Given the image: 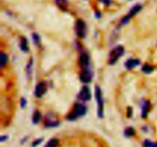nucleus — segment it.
<instances>
[{"mask_svg":"<svg viewBox=\"0 0 157 147\" xmlns=\"http://www.w3.org/2000/svg\"><path fill=\"white\" fill-rule=\"evenodd\" d=\"M95 96L98 102V114L100 117H102L104 114V100L101 88L98 86L95 87Z\"/></svg>","mask_w":157,"mask_h":147,"instance_id":"obj_1","label":"nucleus"},{"mask_svg":"<svg viewBox=\"0 0 157 147\" xmlns=\"http://www.w3.org/2000/svg\"><path fill=\"white\" fill-rule=\"evenodd\" d=\"M143 9L142 5H140V4L135 5L134 6H133V7L131 8V9H130V12H128V14H127L126 16H124V18L121 19V24H122V25L127 24V23L129 22V21L130 20V18H133V17L135 16V15H136L138 12H140L141 9Z\"/></svg>","mask_w":157,"mask_h":147,"instance_id":"obj_2","label":"nucleus"},{"mask_svg":"<svg viewBox=\"0 0 157 147\" xmlns=\"http://www.w3.org/2000/svg\"><path fill=\"white\" fill-rule=\"evenodd\" d=\"M86 113V108L83 104H76L75 106V108H74V112L71 114L68 115L67 116V119H71V120H73L75 119L76 118L79 117V116H83V115L85 114Z\"/></svg>","mask_w":157,"mask_h":147,"instance_id":"obj_3","label":"nucleus"},{"mask_svg":"<svg viewBox=\"0 0 157 147\" xmlns=\"http://www.w3.org/2000/svg\"><path fill=\"white\" fill-rule=\"evenodd\" d=\"M124 48L122 46H118L111 51L110 53V64H113L124 55Z\"/></svg>","mask_w":157,"mask_h":147,"instance_id":"obj_4","label":"nucleus"},{"mask_svg":"<svg viewBox=\"0 0 157 147\" xmlns=\"http://www.w3.org/2000/svg\"><path fill=\"white\" fill-rule=\"evenodd\" d=\"M75 31L80 38H84L87 33V27H86L85 22L83 20H78L75 24Z\"/></svg>","mask_w":157,"mask_h":147,"instance_id":"obj_5","label":"nucleus"},{"mask_svg":"<svg viewBox=\"0 0 157 147\" xmlns=\"http://www.w3.org/2000/svg\"><path fill=\"white\" fill-rule=\"evenodd\" d=\"M46 90H47V87L46 84L44 82H41L36 86L35 90V94L37 97H41L42 95L45 93Z\"/></svg>","mask_w":157,"mask_h":147,"instance_id":"obj_6","label":"nucleus"},{"mask_svg":"<svg viewBox=\"0 0 157 147\" xmlns=\"http://www.w3.org/2000/svg\"><path fill=\"white\" fill-rule=\"evenodd\" d=\"M79 99L82 100H88L90 99V90L87 87H82V89L80 91L79 95H78Z\"/></svg>","mask_w":157,"mask_h":147,"instance_id":"obj_7","label":"nucleus"},{"mask_svg":"<svg viewBox=\"0 0 157 147\" xmlns=\"http://www.w3.org/2000/svg\"><path fill=\"white\" fill-rule=\"evenodd\" d=\"M80 79L83 83H85V84L90 83L91 81V74L87 70H83L80 74Z\"/></svg>","mask_w":157,"mask_h":147,"instance_id":"obj_8","label":"nucleus"},{"mask_svg":"<svg viewBox=\"0 0 157 147\" xmlns=\"http://www.w3.org/2000/svg\"><path fill=\"white\" fill-rule=\"evenodd\" d=\"M140 64V61L137 59H129L125 63V66L127 69H132Z\"/></svg>","mask_w":157,"mask_h":147,"instance_id":"obj_9","label":"nucleus"},{"mask_svg":"<svg viewBox=\"0 0 157 147\" xmlns=\"http://www.w3.org/2000/svg\"><path fill=\"white\" fill-rule=\"evenodd\" d=\"M89 56L87 54L83 53L82 55H81V58H80V64L82 67H85L87 64H89Z\"/></svg>","mask_w":157,"mask_h":147,"instance_id":"obj_10","label":"nucleus"},{"mask_svg":"<svg viewBox=\"0 0 157 147\" xmlns=\"http://www.w3.org/2000/svg\"><path fill=\"white\" fill-rule=\"evenodd\" d=\"M55 3L57 6L62 10H65L67 8V3H68V0H55Z\"/></svg>","mask_w":157,"mask_h":147,"instance_id":"obj_11","label":"nucleus"},{"mask_svg":"<svg viewBox=\"0 0 157 147\" xmlns=\"http://www.w3.org/2000/svg\"><path fill=\"white\" fill-rule=\"evenodd\" d=\"M150 102L148 101H145L144 103V106H143V115H144V117H146L147 116L149 113V110H150Z\"/></svg>","mask_w":157,"mask_h":147,"instance_id":"obj_12","label":"nucleus"},{"mask_svg":"<svg viewBox=\"0 0 157 147\" xmlns=\"http://www.w3.org/2000/svg\"><path fill=\"white\" fill-rule=\"evenodd\" d=\"M58 144H59V141L58 139H52L48 142L44 147H57Z\"/></svg>","mask_w":157,"mask_h":147,"instance_id":"obj_13","label":"nucleus"},{"mask_svg":"<svg viewBox=\"0 0 157 147\" xmlns=\"http://www.w3.org/2000/svg\"><path fill=\"white\" fill-rule=\"evenodd\" d=\"M142 70H143V71L144 72V73L150 74V73H152V72H153V70H154V67H153V66L150 65V64H146L145 65H144V67H143Z\"/></svg>","mask_w":157,"mask_h":147,"instance_id":"obj_14","label":"nucleus"},{"mask_svg":"<svg viewBox=\"0 0 157 147\" xmlns=\"http://www.w3.org/2000/svg\"><path fill=\"white\" fill-rule=\"evenodd\" d=\"M7 59H8V57L6 54L4 53H1V67H3L5 66V64H6L7 62Z\"/></svg>","mask_w":157,"mask_h":147,"instance_id":"obj_15","label":"nucleus"},{"mask_svg":"<svg viewBox=\"0 0 157 147\" xmlns=\"http://www.w3.org/2000/svg\"><path fill=\"white\" fill-rule=\"evenodd\" d=\"M144 145L145 147H157V142H152V141L147 139L144 142Z\"/></svg>","mask_w":157,"mask_h":147,"instance_id":"obj_16","label":"nucleus"},{"mask_svg":"<svg viewBox=\"0 0 157 147\" xmlns=\"http://www.w3.org/2000/svg\"><path fill=\"white\" fill-rule=\"evenodd\" d=\"M40 119H41V113H40L38 111H36L35 113H34V116H33L34 123H38V121L40 120Z\"/></svg>","mask_w":157,"mask_h":147,"instance_id":"obj_17","label":"nucleus"},{"mask_svg":"<svg viewBox=\"0 0 157 147\" xmlns=\"http://www.w3.org/2000/svg\"><path fill=\"white\" fill-rule=\"evenodd\" d=\"M21 49H23V50L25 51H28V44H27V41H26V40L25 39V38H23V41H21Z\"/></svg>","mask_w":157,"mask_h":147,"instance_id":"obj_18","label":"nucleus"},{"mask_svg":"<svg viewBox=\"0 0 157 147\" xmlns=\"http://www.w3.org/2000/svg\"><path fill=\"white\" fill-rule=\"evenodd\" d=\"M125 133H126V135H127V136H133V135L134 134V130H133L132 128H129V129H127V130H126Z\"/></svg>","mask_w":157,"mask_h":147,"instance_id":"obj_19","label":"nucleus"},{"mask_svg":"<svg viewBox=\"0 0 157 147\" xmlns=\"http://www.w3.org/2000/svg\"><path fill=\"white\" fill-rule=\"evenodd\" d=\"M99 1L105 6H110L112 4V0H99Z\"/></svg>","mask_w":157,"mask_h":147,"instance_id":"obj_20","label":"nucleus"},{"mask_svg":"<svg viewBox=\"0 0 157 147\" xmlns=\"http://www.w3.org/2000/svg\"><path fill=\"white\" fill-rule=\"evenodd\" d=\"M33 38H34V40H35V42H37V43L39 42V41H40L39 36H38L37 34H33Z\"/></svg>","mask_w":157,"mask_h":147,"instance_id":"obj_21","label":"nucleus"},{"mask_svg":"<svg viewBox=\"0 0 157 147\" xmlns=\"http://www.w3.org/2000/svg\"><path fill=\"white\" fill-rule=\"evenodd\" d=\"M41 142V139H39V140L38 141H35V142L33 143V146H36V145H38Z\"/></svg>","mask_w":157,"mask_h":147,"instance_id":"obj_22","label":"nucleus"},{"mask_svg":"<svg viewBox=\"0 0 157 147\" xmlns=\"http://www.w3.org/2000/svg\"><path fill=\"white\" fill-rule=\"evenodd\" d=\"M25 102H26L24 98H22V99H21V107H24L25 106Z\"/></svg>","mask_w":157,"mask_h":147,"instance_id":"obj_23","label":"nucleus"}]
</instances>
